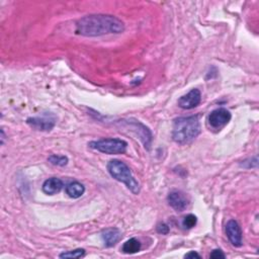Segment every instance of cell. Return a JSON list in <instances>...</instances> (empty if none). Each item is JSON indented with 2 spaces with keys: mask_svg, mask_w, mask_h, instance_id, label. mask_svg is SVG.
I'll return each mask as SVG.
<instances>
[{
  "mask_svg": "<svg viewBox=\"0 0 259 259\" xmlns=\"http://www.w3.org/2000/svg\"><path fill=\"white\" fill-rule=\"evenodd\" d=\"M123 30L124 23L119 18L108 14H90L76 22V33L83 36L118 34Z\"/></svg>",
  "mask_w": 259,
  "mask_h": 259,
  "instance_id": "1",
  "label": "cell"
},
{
  "mask_svg": "<svg viewBox=\"0 0 259 259\" xmlns=\"http://www.w3.org/2000/svg\"><path fill=\"white\" fill-rule=\"evenodd\" d=\"M200 123L196 115L177 117L173 120L172 139L180 145L192 142L200 134Z\"/></svg>",
  "mask_w": 259,
  "mask_h": 259,
  "instance_id": "2",
  "label": "cell"
},
{
  "mask_svg": "<svg viewBox=\"0 0 259 259\" xmlns=\"http://www.w3.org/2000/svg\"><path fill=\"white\" fill-rule=\"evenodd\" d=\"M107 170L111 177L115 180L122 182L125 186L134 193L138 194L140 192V184L134 177L130 167L120 160H111L107 164Z\"/></svg>",
  "mask_w": 259,
  "mask_h": 259,
  "instance_id": "3",
  "label": "cell"
},
{
  "mask_svg": "<svg viewBox=\"0 0 259 259\" xmlns=\"http://www.w3.org/2000/svg\"><path fill=\"white\" fill-rule=\"evenodd\" d=\"M88 146L94 150L101 153L113 155V154H123L126 151L127 143L121 139H101L98 141H92Z\"/></svg>",
  "mask_w": 259,
  "mask_h": 259,
  "instance_id": "4",
  "label": "cell"
},
{
  "mask_svg": "<svg viewBox=\"0 0 259 259\" xmlns=\"http://www.w3.org/2000/svg\"><path fill=\"white\" fill-rule=\"evenodd\" d=\"M56 116L52 113H44L41 116L28 117L26 119L27 124L36 131L50 132L56 124Z\"/></svg>",
  "mask_w": 259,
  "mask_h": 259,
  "instance_id": "5",
  "label": "cell"
},
{
  "mask_svg": "<svg viewBox=\"0 0 259 259\" xmlns=\"http://www.w3.org/2000/svg\"><path fill=\"white\" fill-rule=\"evenodd\" d=\"M232 118V114L231 112L224 108H217L214 110H212L208 117H207V122L210 125V127L215 128V130H221L222 127H224L226 124H228V122L231 120Z\"/></svg>",
  "mask_w": 259,
  "mask_h": 259,
  "instance_id": "6",
  "label": "cell"
},
{
  "mask_svg": "<svg viewBox=\"0 0 259 259\" xmlns=\"http://www.w3.org/2000/svg\"><path fill=\"white\" fill-rule=\"evenodd\" d=\"M123 121L131 128L135 130V133L140 137V139L143 142L145 148H147L149 150L150 147H151V142H152L151 131L146 125H144L142 122H140L139 120L132 121V119H127L126 121L125 120H123Z\"/></svg>",
  "mask_w": 259,
  "mask_h": 259,
  "instance_id": "7",
  "label": "cell"
},
{
  "mask_svg": "<svg viewBox=\"0 0 259 259\" xmlns=\"http://www.w3.org/2000/svg\"><path fill=\"white\" fill-rule=\"evenodd\" d=\"M167 201L169 205L176 211H183L187 208L189 204V199L186 194L180 190H173L167 196Z\"/></svg>",
  "mask_w": 259,
  "mask_h": 259,
  "instance_id": "8",
  "label": "cell"
},
{
  "mask_svg": "<svg viewBox=\"0 0 259 259\" xmlns=\"http://www.w3.org/2000/svg\"><path fill=\"white\" fill-rule=\"evenodd\" d=\"M201 101V93L198 89L193 88L187 94L178 99V106L183 109H192Z\"/></svg>",
  "mask_w": 259,
  "mask_h": 259,
  "instance_id": "9",
  "label": "cell"
},
{
  "mask_svg": "<svg viewBox=\"0 0 259 259\" xmlns=\"http://www.w3.org/2000/svg\"><path fill=\"white\" fill-rule=\"evenodd\" d=\"M226 234L231 242V244L235 247L242 246V230L239 224L235 220H230L226 225Z\"/></svg>",
  "mask_w": 259,
  "mask_h": 259,
  "instance_id": "10",
  "label": "cell"
},
{
  "mask_svg": "<svg viewBox=\"0 0 259 259\" xmlns=\"http://www.w3.org/2000/svg\"><path fill=\"white\" fill-rule=\"evenodd\" d=\"M101 238L106 247H112L120 240L121 232L117 228H108L102 231Z\"/></svg>",
  "mask_w": 259,
  "mask_h": 259,
  "instance_id": "11",
  "label": "cell"
},
{
  "mask_svg": "<svg viewBox=\"0 0 259 259\" xmlns=\"http://www.w3.org/2000/svg\"><path fill=\"white\" fill-rule=\"evenodd\" d=\"M64 184H63V181L57 177H52V178H49L47 179L44 183H42V191L46 193V194H49V195H53V194H56L58 192H60L63 188Z\"/></svg>",
  "mask_w": 259,
  "mask_h": 259,
  "instance_id": "12",
  "label": "cell"
},
{
  "mask_svg": "<svg viewBox=\"0 0 259 259\" xmlns=\"http://www.w3.org/2000/svg\"><path fill=\"white\" fill-rule=\"evenodd\" d=\"M66 193L68 194L69 197L71 198H79L81 197L84 192H85V187L82 183L78 182V181H74V182H71L69 183L66 188Z\"/></svg>",
  "mask_w": 259,
  "mask_h": 259,
  "instance_id": "13",
  "label": "cell"
},
{
  "mask_svg": "<svg viewBox=\"0 0 259 259\" xmlns=\"http://www.w3.org/2000/svg\"><path fill=\"white\" fill-rule=\"evenodd\" d=\"M141 250V243L136 238H131L123 243L121 251L125 254H135Z\"/></svg>",
  "mask_w": 259,
  "mask_h": 259,
  "instance_id": "14",
  "label": "cell"
},
{
  "mask_svg": "<svg viewBox=\"0 0 259 259\" xmlns=\"http://www.w3.org/2000/svg\"><path fill=\"white\" fill-rule=\"evenodd\" d=\"M48 161L52 164V165H55V166H60V167H64L68 164L69 160H68V157L64 156V155H51L49 158H48Z\"/></svg>",
  "mask_w": 259,
  "mask_h": 259,
  "instance_id": "15",
  "label": "cell"
},
{
  "mask_svg": "<svg viewBox=\"0 0 259 259\" xmlns=\"http://www.w3.org/2000/svg\"><path fill=\"white\" fill-rule=\"evenodd\" d=\"M85 255V250L82 248H78L72 251H67V252H63L59 255L60 258H81Z\"/></svg>",
  "mask_w": 259,
  "mask_h": 259,
  "instance_id": "16",
  "label": "cell"
},
{
  "mask_svg": "<svg viewBox=\"0 0 259 259\" xmlns=\"http://www.w3.org/2000/svg\"><path fill=\"white\" fill-rule=\"evenodd\" d=\"M196 223H197V218L194 214L189 213V214L184 217L182 225L185 229H191L196 225Z\"/></svg>",
  "mask_w": 259,
  "mask_h": 259,
  "instance_id": "17",
  "label": "cell"
},
{
  "mask_svg": "<svg viewBox=\"0 0 259 259\" xmlns=\"http://www.w3.org/2000/svg\"><path fill=\"white\" fill-rule=\"evenodd\" d=\"M156 230H157V232H158L159 234H162V235H166V234L169 233V227H168L165 223H160V224H158Z\"/></svg>",
  "mask_w": 259,
  "mask_h": 259,
  "instance_id": "18",
  "label": "cell"
},
{
  "mask_svg": "<svg viewBox=\"0 0 259 259\" xmlns=\"http://www.w3.org/2000/svg\"><path fill=\"white\" fill-rule=\"evenodd\" d=\"M209 257H210V258H214V259H220V258H223V259H224V258L226 257V255L223 253L222 250L215 249V250H213V251L210 253Z\"/></svg>",
  "mask_w": 259,
  "mask_h": 259,
  "instance_id": "19",
  "label": "cell"
},
{
  "mask_svg": "<svg viewBox=\"0 0 259 259\" xmlns=\"http://www.w3.org/2000/svg\"><path fill=\"white\" fill-rule=\"evenodd\" d=\"M184 257L185 258H200V255L199 254H197L196 252H194V251H190V252H188L187 254H185L184 255Z\"/></svg>",
  "mask_w": 259,
  "mask_h": 259,
  "instance_id": "20",
  "label": "cell"
}]
</instances>
